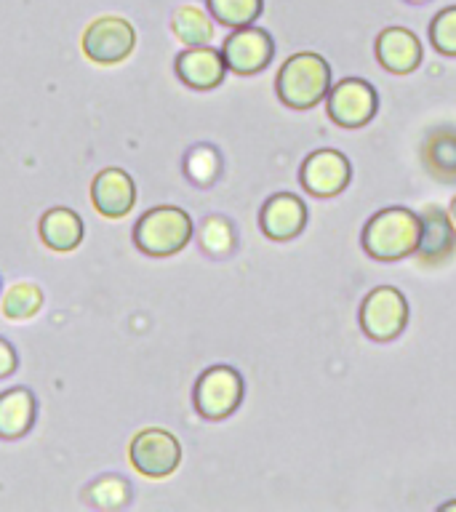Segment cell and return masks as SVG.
<instances>
[{"label":"cell","instance_id":"20","mask_svg":"<svg viewBox=\"0 0 456 512\" xmlns=\"http://www.w3.org/2000/svg\"><path fill=\"white\" fill-rule=\"evenodd\" d=\"M40 307H43V294L35 283H27V280L14 283L0 302L3 315L11 320H30L32 315H38Z\"/></svg>","mask_w":456,"mask_h":512},{"label":"cell","instance_id":"24","mask_svg":"<svg viewBox=\"0 0 456 512\" xmlns=\"http://www.w3.org/2000/svg\"><path fill=\"white\" fill-rule=\"evenodd\" d=\"M16 366H19L16 350L6 342V339H3V336H0V379H6V376L14 374Z\"/></svg>","mask_w":456,"mask_h":512},{"label":"cell","instance_id":"22","mask_svg":"<svg viewBox=\"0 0 456 512\" xmlns=\"http://www.w3.org/2000/svg\"><path fill=\"white\" fill-rule=\"evenodd\" d=\"M430 40L440 54L456 56V6L440 11V14L432 19Z\"/></svg>","mask_w":456,"mask_h":512},{"label":"cell","instance_id":"1","mask_svg":"<svg viewBox=\"0 0 456 512\" xmlns=\"http://www.w3.org/2000/svg\"><path fill=\"white\" fill-rule=\"evenodd\" d=\"M422 240V216L408 208H384L363 230V248L379 262H398L416 254Z\"/></svg>","mask_w":456,"mask_h":512},{"label":"cell","instance_id":"19","mask_svg":"<svg viewBox=\"0 0 456 512\" xmlns=\"http://www.w3.org/2000/svg\"><path fill=\"white\" fill-rule=\"evenodd\" d=\"M174 32L187 46H206L214 38V24L208 22V16L200 8L182 6L174 14Z\"/></svg>","mask_w":456,"mask_h":512},{"label":"cell","instance_id":"16","mask_svg":"<svg viewBox=\"0 0 456 512\" xmlns=\"http://www.w3.org/2000/svg\"><path fill=\"white\" fill-rule=\"evenodd\" d=\"M35 419H38V400L27 387H11L0 395V438H22L32 430Z\"/></svg>","mask_w":456,"mask_h":512},{"label":"cell","instance_id":"6","mask_svg":"<svg viewBox=\"0 0 456 512\" xmlns=\"http://www.w3.org/2000/svg\"><path fill=\"white\" fill-rule=\"evenodd\" d=\"M243 400V379L235 368L211 366L195 384V408L206 419L230 416Z\"/></svg>","mask_w":456,"mask_h":512},{"label":"cell","instance_id":"7","mask_svg":"<svg viewBox=\"0 0 456 512\" xmlns=\"http://www.w3.org/2000/svg\"><path fill=\"white\" fill-rule=\"evenodd\" d=\"M136 46L134 27L120 16H102L83 32V54L96 64L123 62Z\"/></svg>","mask_w":456,"mask_h":512},{"label":"cell","instance_id":"14","mask_svg":"<svg viewBox=\"0 0 456 512\" xmlns=\"http://www.w3.org/2000/svg\"><path fill=\"white\" fill-rule=\"evenodd\" d=\"M456 251L454 219L438 206H430L422 211V240L416 254L424 264L446 262L448 256Z\"/></svg>","mask_w":456,"mask_h":512},{"label":"cell","instance_id":"8","mask_svg":"<svg viewBox=\"0 0 456 512\" xmlns=\"http://www.w3.org/2000/svg\"><path fill=\"white\" fill-rule=\"evenodd\" d=\"M376 91L371 83L358 78L342 80L339 86L328 91V115L336 126L360 128L374 118Z\"/></svg>","mask_w":456,"mask_h":512},{"label":"cell","instance_id":"15","mask_svg":"<svg viewBox=\"0 0 456 512\" xmlns=\"http://www.w3.org/2000/svg\"><path fill=\"white\" fill-rule=\"evenodd\" d=\"M376 59L384 70L406 75L422 62V46H419L414 32L403 30V27H390L376 40Z\"/></svg>","mask_w":456,"mask_h":512},{"label":"cell","instance_id":"2","mask_svg":"<svg viewBox=\"0 0 456 512\" xmlns=\"http://www.w3.org/2000/svg\"><path fill=\"white\" fill-rule=\"evenodd\" d=\"M331 91V70L323 56L296 54L278 72V96L291 110H310Z\"/></svg>","mask_w":456,"mask_h":512},{"label":"cell","instance_id":"21","mask_svg":"<svg viewBox=\"0 0 456 512\" xmlns=\"http://www.w3.org/2000/svg\"><path fill=\"white\" fill-rule=\"evenodd\" d=\"M208 11L219 24L248 27L262 14V0H208Z\"/></svg>","mask_w":456,"mask_h":512},{"label":"cell","instance_id":"9","mask_svg":"<svg viewBox=\"0 0 456 512\" xmlns=\"http://www.w3.org/2000/svg\"><path fill=\"white\" fill-rule=\"evenodd\" d=\"M222 54L230 70L238 75H254L270 64L275 46L267 32L248 24V27H238V32H232L230 38L224 40Z\"/></svg>","mask_w":456,"mask_h":512},{"label":"cell","instance_id":"26","mask_svg":"<svg viewBox=\"0 0 456 512\" xmlns=\"http://www.w3.org/2000/svg\"><path fill=\"white\" fill-rule=\"evenodd\" d=\"M443 510H456V502H451V504H446V507H443Z\"/></svg>","mask_w":456,"mask_h":512},{"label":"cell","instance_id":"18","mask_svg":"<svg viewBox=\"0 0 456 512\" xmlns=\"http://www.w3.org/2000/svg\"><path fill=\"white\" fill-rule=\"evenodd\" d=\"M424 163L440 182H456V131H438L424 144Z\"/></svg>","mask_w":456,"mask_h":512},{"label":"cell","instance_id":"4","mask_svg":"<svg viewBox=\"0 0 456 512\" xmlns=\"http://www.w3.org/2000/svg\"><path fill=\"white\" fill-rule=\"evenodd\" d=\"M406 323L408 302L398 288H374L360 307V326H363L368 339H374V342H390V339L403 334Z\"/></svg>","mask_w":456,"mask_h":512},{"label":"cell","instance_id":"10","mask_svg":"<svg viewBox=\"0 0 456 512\" xmlns=\"http://www.w3.org/2000/svg\"><path fill=\"white\" fill-rule=\"evenodd\" d=\"M347 182H350V163L342 152L318 150L304 160L302 184L310 195L331 198V195H339Z\"/></svg>","mask_w":456,"mask_h":512},{"label":"cell","instance_id":"5","mask_svg":"<svg viewBox=\"0 0 456 512\" xmlns=\"http://www.w3.org/2000/svg\"><path fill=\"white\" fill-rule=\"evenodd\" d=\"M128 459L134 464L136 472H142L144 478H166L182 462V446L179 440L168 430H142L131 440Z\"/></svg>","mask_w":456,"mask_h":512},{"label":"cell","instance_id":"11","mask_svg":"<svg viewBox=\"0 0 456 512\" xmlns=\"http://www.w3.org/2000/svg\"><path fill=\"white\" fill-rule=\"evenodd\" d=\"M91 200H94V208L102 216L120 219L136 203L134 179L120 168H104L102 174H96L94 184H91Z\"/></svg>","mask_w":456,"mask_h":512},{"label":"cell","instance_id":"13","mask_svg":"<svg viewBox=\"0 0 456 512\" xmlns=\"http://www.w3.org/2000/svg\"><path fill=\"white\" fill-rule=\"evenodd\" d=\"M262 232L272 240H291L304 230L307 224V208H304L302 198L296 195H272L262 206V216H259Z\"/></svg>","mask_w":456,"mask_h":512},{"label":"cell","instance_id":"3","mask_svg":"<svg viewBox=\"0 0 456 512\" xmlns=\"http://www.w3.org/2000/svg\"><path fill=\"white\" fill-rule=\"evenodd\" d=\"M192 238V219L182 208H152L136 222L134 243L147 256H171L182 251Z\"/></svg>","mask_w":456,"mask_h":512},{"label":"cell","instance_id":"23","mask_svg":"<svg viewBox=\"0 0 456 512\" xmlns=\"http://www.w3.org/2000/svg\"><path fill=\"white\" fill-rule=\"evenodd\" d=\"M187 171L190 179L198 184H208L216 176V158L211 150H195L187 158Z\"/></svg>","mask_w":456,"mask_h":512},{"label":"cell","instance_id":"12","mask_svg":"<svg viewBox=\"0 0 456 512\" xmlns=\"http://www.w3.org/2000/svg\"><path fill=\"white\" fill-rule=\"evenodd\" d=\"M224 72H227V62L216 48L192 46L190 51L176 56V75L184 86L195 88V91L216 88L224 80Z\"/></svg>","mask_w":456,"mask_h":512},{"label":"cell","instance_id":"17","mask_svg":"<svg viewBox=\"0 0 456 512\" xmlns=\"http://www.w3.org/2000/svg\"><path fill=\"white\" fill-rule=\"evenodd\" d=\"M40 240L54 251H75L83 240V219L72 208H51L40 216Z\"/></svg>","mask_w":456,"mask_h":512},{"label":"cell","instance_id":"25","mask_svg":"<svg viewBox=\"0 0 456 512\" xmlns=\"http://www.w3.org/2000/svg\"><path fill=\"white\" fill-rule=\"evenodd\" d=\"M451 219H454V224H456V198H454V203H451Z\"/></svg>","mask_w":456,"mask_h":512}]
</instances>
